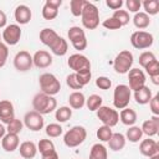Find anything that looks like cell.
Segmentation results:
<instances>
[{"instance_id": "obj_1", "label": "cell", "mask_w": 159, "mask_h": 159, "mask_svg": "<svg viewBox=\"0 0 159 159\" xmlns=\"http://www.w3.org/2000/svg\"><path fill=\"white\" fill-rule=\"evenodd\" d=\"M32 107L34 111H36L40 114H50L57 108V101L53 96L45 94L42 92H39L32 98Z\"/></svg>"}, {"instance_id": "obj_2", "label": "cell", "mask_w": 159, "mask_h": 159, "mask_svg": "<svg viewBox=\"0 0 159 159\" xmlns=\"http://www.w3.org/2000/svg\"><path fill=\"white\" fill-rule=\"evenodd\" d=\"M81 19H82L81 21H82V25L84 29H87V30L97 29L99 25V10H98V7L94 4L86 1L83 10H82V14H81Z\"/></svg>"}, {"instance_id": "obj_3", "label": "cell", "mask_w": 159, "mask_h": 159, "mask_svg": "<svg viewBox=\"0 0 159 159\" xmlns=\"http://www.w3.org/2000/svg\"><path fill=\"white\" fill-rule=\"evenodd\" d=\"M87 138V130L82 125H75L68 129L63 135V143L68 148H76L81 145Z\"/></svg>"}, {"instance_id": "obj_4", "label": "cell", "mask_w": 159, "mask_h": 159, "mask_svg": "<svg viewBox=\"0 0 159 159\" xmlns=\"http://www.w3.org/2000/svg\"><path fill=\"white\" fill-rule=\"evenodd\" d=\"M39 83H40L41 92L48 96H55L61 89V83L53 73H48V72L42 73L39 77Z\"/></svg>"}, {"instance_id": "obj_5", "label": "cell", "mask_w": 159, "mask_h": 159, "mask_svg": "<svg viewBox=\"0 0 159 159\" xmlns=\"http://www.w3.org/2000/svg\"><path fill=\"white\" fill-rule=\"evenodd\" d=\"M133 62H134L133 53L128 50H123L116 56V58L113 61V68L117 73L124 75V73L129 72V70L133 66Z\"/></svg>"}, {"instance_id": "obj_6", "label": "cell", "mask_w": 159, "mask_h": 159, "mask_svg": "<svg viewBox=\"0 0 159 159\" xmlns=\"http://www.w3.org/2000/svg\"><path fill=\"white\" fill-rule=\"evenodd\" d=\"M132 97V91L127 84H118L113 92V106L117 109L127 108Z\"/></svg>"}, {"instance_id": "obj_7", "label": "cell", "mask_w": 159, "mask_h": 159, "mask_svg": "<svg viewBox=\"0 0 159 159\" xmlns=\"http://www.w3.org/2000/svg\"><path fill=\"white\" fill-rule=\"evenodd\" d=\"M67 36L68 40L71 41L72 46L77 50V51H83L87 47V37H86V32L82 27L80 26H72L68 29L67 31Z\"/></svg>"}, {"instance_id": "obj_8", "label": "cell", "mask_w": 159, "mask_h": 159, "mask_svg": "<svg viewBox=\"0 0 159 159\" xmlns=\"http://www.w3.org/2000/svg\"><path fill=\"white\" fill-rule=\"evenodd\" d=\"M96 114L103 125H107L111 128L117 125V123L119 122V113L108 106H101L96 111Z\"/></svg>"}, {"instance_id": "obj_9", "label": "cell", "mask_w": 159, "mask_h": 159, "mask_svg": "<svg viewBox=\"0 0 159 159\" xmlns=\"http://www.w3.org/2000/svg\"><path fill=\"white\" fill-rule=\"evenodd\" d=\"M130 43L137 50L149 48L154 43V36L148 31H134L130 35Z\"/></svg>"}, {"instance_id": "obj_10", "label": "cell", "mask_w": 159, "mask_h": 159, "mask_svg": "<svg viewBox=\"0 0 159 159\" xmlns=\"http://www.w3.org/2000/svg\"><path fill=\"white\" fill-rule=\"evenodd\" d=\"M21 35H22V31H21L20 25H17V24H10V25H6V27L4 29L2 35H1V39L4 40V43L5 45H7V46H15L20 41Z\"/></svg>"}, {"instance_id": "obj_11", "label": "cell", "mask_w": 159, "mask_h": 159, "mask_svg": "<svg viewBox=\"0 0 159 159\" xmlns=\"http://www.w3.org/2000/svg\"><path fill=\"white\" fill-rule=\"evenodd\" d=\"M24 124L27 129L32 132H39L43 128L45 119H43V116L37 113L36 111H30L24 116Z\"/></svg>"}, {"instance_id": "obj_12", "label": "cell", "mask_w": 159, "mask_h": 159, "mask_svg": "<svg viewBox=\"0 0 159 159\" xmlns=\"http://www.w3.org/2000/svg\"><path fill=\"white\" fill-rule=\"evenodd\" d=\"M67 65L71 70H73L75 73L84 71V70H91V61L80 52L71 55L67 60Z\"/></svg>"}, {"instance_id": "obj_13", "label": "cell", "mask_w": 159, "mask_h": 159, "mask_svg": "<svg viewBox=\"0 0 159 159\" xmlns=\"http://www.w3.org/2000/svg\"><path fill=\"white\" fill-rule=\"evenodd\" d=\"M34 62H32V56L30 55V52L22 50L19 51L15 57H14V67L15 70H17L19 72H26L30 71L32 67Z\"/></svg>"}, {"instance_id": "obj_14", "label": "cell", "mask_w": 159, "mask_h": 159, "mask_svg": "<svg viewBox=\"0 0 159 159\" xmlns=\"http://www.w3.org/2000/svg\"><path fill=\"white\" fill-rule=\"evenodd\" d=\"M128 81H129V88L130 91H137L145 86V73L139 68H130L128 72Z\"/></svg>"}, {"instance_id": "obj_15", "label": "cell", "mask_w": 159, "mask_h": 159, "mask_svg": "<svg viewBox=\"0 0 159 159\" xmlns=\"http://www.w3.org/2000/svg\"><path fill=\"white\" fill-rule=\"evenodd\" d=\"M62 5V0H46L42 7V17L45 20H53L58 15V9Z\"/></svg>"}, {"instance_id": "obj_16", "label": "cell", "mask_w": 159, "mask_h": 159, "mask_svg": "<svg viewBox=\"0 0 159 159\" xmlns=\"http://www.w3.org/2000/svg\"><path fill=\"white\" fill-rule=\"evenodd\" d=\"M14 118H15L14 104L7 99L0 101V122L2 124H9Z\"/></svg>"}, {"instance_id": "obj_17", "label": "cell", "mask_w": 159, "mask_h": 159, "mask_svg": "<svg viewBox=\"0 0 159 159\" xmlns=\"http://www.w3.org/2000/svg\"><path fill=\"white\" fill-rule=\"evenodd\" d=\"M32 62L37 68H47L52 65V56L45 50H39L34 53Z\"/></svg>"}, {"instance_id": "obj_18", "label": "cell", "mask_w": 159, "mask_h": 159, "mask_svg": "<svg viewBox=\"0 0 159 159\" xmlns=\"http://www.w3.org/2000/svg\"><path fill=\"white\" fill-rule=\"evenodd\" d=\"M139 152H140L142 155L150 158V157L159 153V144L152 138L143 139L139 144Z\"/></svg>"}, {"instance_id": "obj_19", "label": "cell", "mask_w": 159, "mask_h": 159, "mask_svg": "<svg viewBox=\"0 0 159 159\" xmlns=\"http://www.w3.org/2000/svg\"><path fill=\"white\" fill-rule=\"evenodd\" d=\"M140 129H142L143 134L148 135V138L157 135L159 132V116H153L152 118L144 120Z\"/></svg>"}, {"instance_id": "obj_20", "label": "cell", "mask_w": 159, "mask_h": 159, "mask_svg": "<svg viewBox=\"0 0 159 159\" xmlns=\"http://www.w3.org/2000/svg\"><path fill=\"white\" fill-rule=\"evenodd\" d=\"M14 17H15L17 25H26L30 22L31 17H32V12L27 5L21 4L19 6H16L15 12H14Z\"/></svg>"}, {"instance_id": "obj_21", "label": "cell", "mask_w": 159, "mask_h": 159, "mask_svg": "<svg viewBox=\"0 0 159 159\" xmlns=\"http://www.w3.org/2000/svg\"><path fill=\"white\" fill-rule=\"evenodd\" d=\"M20 145V139L17 134H11V133H6L4 135V138L1 139V147L5 152L11 153L15 152Z\"/></svg>"}, {"instance_id": "obj_22", "label": "cell", "mask_w": 159, "mask_h": 159, "mask_svg": "<svg viewBox=\"0 0 159 159\" xmlns=\"http://www.w3.org/2000/svg\"><path fill=\"white\" fill-rule=\"evenodd\" d=\"M19 152H20V155L24 158V159H32L36 157L37 154V145L31 142V140H25L22 142L20 145H19Z\"/></svg>"}, {"instance_id": "obj_23", "label": "cell", "mask_w": 159, "mask_h": 159, "mask_svg": "<svg viewBox=\"0 0 159 159\" xmlns=\"http://www.w3.org/2000/svg\"><path fill=\"white\" fill-rule=\"evenodd\" d=\"M58 37H60V35H58L55 30H52V29L45 27V29H42V30L40 31V41H41L45 46H47V47H51Z\"/></svg>"}, {"instance_id": "obj_24", "label": "cell", "mask_w": 159, "mask_h": 159, "mask_svg": "<svg viewBox=\"0 0 159 159\" xmlns=\"http://www.w3.org/2000/svg\"><path fill=\"white\" fill-rule=\"evenodd\" d=\"M152 97H153L152 91H150V88L147 87V86H143L142 88L134 91V99H135V102H137L138 104H140V106L148 104V103L150 102Z\"/></svg>"}, {"instance_id": "obj_25", "label": "cell", "mask_w": 159, "mask_h": 159, "mask_svg": "<svg viewBox=\"0 0 159 159\" xmlns=\"http://www.w3.org/2000/svg\"><path fill=\"white\" fill-rule=\"evenodd\" d=\"M125 137L124 134L122 133H113L111 139L108 140V145H109V149L113 150V152H119L122 150L124 147H125Z\"/></svg>"}, {"instance_id": "obj_26", "label": "cell", "mask_w": 159, "mask_h": 159, "mask_svg": "<svg viewBox=\"0 0 159 159\" xmlns=\"http://www.w3.org/2000/svg\"><path fill=\"white\" fill-rule=\"evenodd\" d=\"M119 119L124 125H134L137 122V112L132 108H123L119 113Z\"/></svg>"}, {"instance_id": "obj_27", "label": "cell", "mask_w": 159, "mask_h": 159, "mask_svg": "<svg viewBox=\"0 0 159 159\" xmlns=\"http://www.w3.org/2000/svg\"><path fill=\"white\" fill-rule=\"evenodd\" d=\"M68 103L70 107L73 109H81L84 104H86V97L82 92L80 91H75L68 96Z\"/></svg>"}, {"instance_id": "obj_28", "label": "cell", "mask_w": 159, "mask_h": 159, "mask_svg": "<svg viewBox=\"0 0 159 159\" xmlns=\"http://www.w3.org/2000/svg\"><path fill=\"white\" fill-rule=\"evenodd\" d=\"M50 50L56 56H65L67 53V51H68V43H67V41L62 36H60L55 41V43L50 47Z\"/></svg>"}, {"instance_id": "obj_29", "label": "cell", "mask_w": 159, "mask_h": 159, "mask_svg": "<svg viewBox=\"0 0 159 159\" xmlns=\"http://www.w3.org/2000/svg\"><path fill=\"white\" fill-rule=\"evenodd\" d=\"M107 158H108V152L103 144L96 143L92 145L89 150V159H107Z\"/></svg>"}, {"instance_id": "obj_30", "label": "cell", "mask_w": 159, "mask_h": 159, "mask_svg": "<svg viewBox=\"0 0 159 159\" xmlns=\"http://www.w3.org/2000/svg\"><path fill=\"white\" fill-rule=\"evenodd\" d=\"M133 24H134V26L137 29H140V31H142L143 29H147L150 25V17L145 12L139 11V12L134 14V16H133Z\"/></svg>"}, {"instance_id": "obj_31", "label": "cell", "mask_w": 159, "mask_h": 159, "mask_svg": "<svg viewBox=\"0 0 159 159\" xmlns=\"http://www.w3.org/2000/svg\"><path fill=\"white\" fill-rule=\"evenodd\" d=\"M145 72L149 75L152 82L154 84H159V61L154 60L153 62H150L149 65H147L144 67Z\"/></svg>"}, {"instance_id": "obj_32", "label": "cell", "mask_w": 159, "mask_h": 159, "mask_svg": "<svg viewBox=\"0 0 159 159\" xmlns=\"http://www.w3.org/2000/svg\"><path fill=\"white\" fill-rule=\"evenodd\" d=\"M72 117V108L67 106H62L60 108H56L55 111V119L58 123H65Z\"/></svg>"}, {"instance_id": "obj_33", "label": "cell", "mask_w": 159, "mask_h": 159, "mask_svg": "<svg viewBox=\"0 0 159 159\" xmlns=\"http://www.w3.org/2000/svg\"><path fill=\"white\" fill-rule=\"evenodd\" d=\"M125 139L132 142V143H138L142 137H143V132L140 129V127L138 125H130L128 129H127V133H125Z\"/></svg>"}, {"instance_id": "obj_34", "label": "cell", "mask_w": 159, "mask_h": 159, "mask_svg": "<svg viewBox=\"0 0 159 159\" xmlns=\"http://www.w3.org/2000/svg\"><path fill=\"white\" fill-rule=\"evenodd\" d=\"M55 150H56L55 149V144L50 139H40V142L37 143V152H40L41 155L52 153Z\"/></svg>"}, {"instance_id": "obj_35", "label": "cell", "mask_w": 159, "mask_h": 159, "mask_svg": "<svg viewBox=\"0 0 159 159\" xmlns=\"http://www.w3.org/2000/svg\"><path fill=\"white\" fill-rule=\"evenodd\" d=\"M142 6L144 7V11L148 16L157 15L159 12V1L158 0H145L142 2Z\"/></svg>"}, {"instance_id": "obj_36", "label": "cell", "mask_w": 159, "mask_h": 159, "mask_svg": "<svg viewBox=\"0 0 159 159\" xmlns=\"http://www.w3.org/2000/svg\"><path fill=\"white\" fill-rule=\"evenodd\" d=\"M45 133L50 138H57L63 133V128L60 123H50L45 128Z\"/></svg>"}, {"instance_id": "obj_37", "label": "cell", "mask_w": 159, "mask_h": 159, "mask_svg": "<svg viewBox=\"0 0 159 159\" xmlns=\"http://www.w3.org/2000/svg\"><path fill=\"white\" fill-rule=\"evenodd\" d=\"M103 103V99L98 94H91L88 98H86V106L89 111H97Z\"/></svg>"}, {"instance_id": "obj_38", "label": "cell", "mask_w": 159, "mask_h": 159, "mask_svg": "<svg viewBox=\"0 0 159 159\" xmlns=\"http://www.w3.org/2000/svg\"><path fill=\"white\" fill-rule=\"evenodd\" d=\"M24 128V123L17 119V118H14L9 124H6V133H11V134H20L21 130Z\"/></svg>"}, {"instance_id": "obj_39", "label": "cell", "mask_w": 159, "mask_h": 159, "mask_svg": "<svg viewBox=\"0 0 159 159\" xmlns=\"http://www.w3.org/2000/svg\"><path fill=\"white\" fill-rule=\"evenodd\" d=\"M113 132H112V128L111 127H107V125H101L97 132H96V135L97 138L101 140V142H108L112 137Z\"/></svg>"}, {"instance_id": "obj_40", "label": "cell", "mask_w": 159, "mask_h": 159, "mask_svg": "<svg viewBox=\"0 0 159 159\" xmlns=\"http://www.w3.org/2000/svg\"><path fill=\"white\" fill-rule=\"evenodd\" d=\"M112 17H114L116 20H118V21L120 22L122 26H125L127 24H129V20H130V17H129V12H128L127 10H122V9L116 10V11L113 12Z\"/></svg>"}, {"instance_id": "obj_41", "label": "cell", "mask_w": 159, "mask_h": 159, "mask_svg": "<svg viewBox=\"0 0 159 159\" xmlns=\"http://www.w3.org/2000/svg\"><path fill=\"white\" fill-rule=\"evenodd\" d=\"M84 4H86V0H71V2H70L71 14L73 16H81Z\"/></svg>"}, {"instance_id": "obj_42", "label": "cell", "mask_w": 159, "mask_h": 159, "mask_svg": "<svg viewBox=\"0 0 159 159\" xmlns=\"http://www.w3.org/2000/svg\"><path fill=\"white\" fill-rule=\"evenodd\" d=\"M76 78L78 81V83L84 87L87 83H89L91 78H92V72L91 70H84V71H81V72H76Z\"/></svg>"}, {"instance_id": "obj_43", "label": "cell", "mask_w": 159, "mask_h": 159, "mask_svg": "<svg viewBox=\"0 0 159 159\" xmlns=\"http://www.w3.org/2000/svg\"><path fill=\"white\" fill-rule=\"evenodd\" d=\"M154 60H157L155 55L152 51H144L139 55V65L144 68L147 65H149L150 62H153Z\"/></svg>"}, {"instance_id": "obj_44", "label": "cell", "mask_w": 159, "mask_h": 159, "mask_svg": "<svg viewBox=\"0 0 159 159\" xmlns=\"http://www.w3.org/2000/svg\"><path fill=\"white\" fill-rule=\"evenodd\" d=\"M66 83H67V86H68L71 89H75V91L82 89V86L78 83V81H77V78H76V73H75V72L70 73V75L66 77Z\"/></svg>"}, {"instance_id": "obj_45", "label": "cell", "mask_w": 159, "mask_h": 159, "mask_svg": "<svg viewBox=\"0 0 159 159\" xmlns=\"http://www.w3.org/2000/svg\"><path fill=\"white\" fill-rule=\"evenodd\" d=\"M96 86L99 88V89H109L111 86H112V81L106 77V76H99L96 78Z\"/></svg>"}, {"instance_id": "obj_46", "label": "cell", "mask_w": 159, "mask_h": 159, "mask_svg": "<svg viewBox=\"0 0 159 159\" xmlns=\"http://www.w3.org/2000/svg\"><path fill=\"white\" fill-rule=\"evenodd\" d=\"M102 25H103V27H106V29H108V30H118V29L122 27L120 22H119L118 20H116L114 17H108V19H106Z\"/></svg>"}, {"instance_id": "obj_47", "label": "cell", "mask_w": 159, "mask_h": 159, "mask_svg": "<svg viewBox=\"0 0 159 159\" xmlns=\"http://www.w3.org/2000/svg\"><path fill=\"white\" fill-rule=\"evenodd\" d=\"M9 57V47L4 42L0 43V68H2Z\"/></svg>"}, {"instance_id": "obj_48", "label": "cell", "mask_w": 159, "mask_h": 159, "mask_svg": "<svg viewBox=\"0 0 159 159\" xmlns=\"http://www.w3.org/2000/svg\"><path fill=\"white\" fill-rule=\"evenodd\" d=\"M125 6L130 12L137 14V12H139V10L142 7V2L139 0H127L125 1Z\"/></svg>"}, {"instance_id": "obj_49", "label": "cell", "mask_w": 159, "mask_h": 159, "mask_svg": "<svg viewBox=\"0 0 159 159\" xmlns=\"http://www.w3.org/2000/svg\"><path fill=\"white\" fill-rule=\"evenodd\" d=\"M149 107H150L153 116H159V96L158 94L152 97V99L149 102Z\"/></svg>"}, {"instance_id": "obj_50", "label": "cell", "mask_w": 159, "mask_h": 159, "mask_svg": "<svg viewBox=\"0 0 159 159\" xmlns=\"http://www.w3.org/2000/svg\"><path fill=\"white\" fill-rule=\"evenodd\" d=\"M106 5L109 7V9H112V10H119L122 6H123V1L122 0H107L106 1Z\"/></svg>"}, {"instance_id": "obj_51", "label": "cell", "mask_w": 159, "mask_h": 159, "mask_svg": "<svg viewBox=\"0 0 159 159\" xmlns=\"http://www.w3.org/2000/svg\"><path fill=\"white\" fill-rule=\"evenodd\" d=\"M6 21H7V17H6V14L0 10V29H5L6 27Z\"/></svg>"}, {"instance_id": "obj_52", "label": "cell", "mask_w": 159, "mask_h": 159, "mask_svg": "<svg viewBox=\"0 0 159 159\" xmlns=\"http://www.w3.org/2000/svg\"><path fill=\"white\" fill-rule=\"evenodd\" d=\"M42 157V159H60L58 158V154H57V152L55 150V152H52V153H48V154H45V155H41Z\"/></svg>"}, {"instance_id": "obj_53", "label": "cell", "mask_w": 159, "mask_h": 159, "mask_svg": "<svg viewBox=\"0 0 159 159\" xmlns=\"http://www.w3.org/2000/svg\"><path fill=\"white\" fill-rule=\"evenodd\" d=\"M5 134H6V127L2 123H0V139H2Z\"/></svg>"}, {"instance_id": "obj_54", "label": "cell", "mask_w": 159, "mask_h": 159, "mask_svg": "<svg viewBox=\"0 0 159 159\" xmlns=\"http://www.w3.org/2000/svg\"><path fill=\"white\" fill-rule=\"evenodd\" d=\"M149 159H159V153H158V154H155V155H153V157H150Z\"/></svg>"}, {"instance_id": "obj_55", "label": "cell", "mask_w": 159, "mask_h": 159, "mask_svg": "<svg viewBox=\"0 0 159 159\" xmlns=\"http://www.w3.org/2000/svg\"><path fill=\"white\" fill-rule=\"evenodd\" d=\"M1 40H2V39H1V35H0V43H1Z\"/></svg>"}]
</instances>
